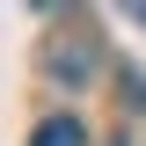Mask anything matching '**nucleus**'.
Returning <instances> with one entry per match:
<instances>
[{
  "instance_id": "nucleus-2",
  "label": "nucleus",
  "mask_w": 146,
  "mask_h": 146,
  "mask_svg": "<svg viewBox=\"0 0 146 146\" xmlns=\"http://www.w3.org/2000/svg\"><path fill=\"white\" fill-rule=\"evenodd\" d=\"M29 146H88V124H80V117H44V124L29 131Z\"/></svg>"
},
{
  "instance_id": "nucleus-3",
  "label": "nucleus",
  "mask_w": 146,
  "mask_h": 146,
  "mask_svg": "<svg viewBox=\"0 0 146 146\" xmlns=\"http://www.w3.org/2000/svg\"><path fill=\"white\" fill-rule=\"evenodd\" d=\"M124 110H146V73L124 66Z\"/></svg>"
},
{
  "instance_id": "nucleus-1",
  "label": "nucleus",
  "mask_w": 146,
  "mask_h": 146,
  "mask_svg": "<svg viewBox=\"0 0 146 146\" xmlns=\"http://www.w3.org/2000/svg\"><path fill=\"white\" fill-rule=\"evenodd\" d=\"M44 66H51V80H58V88H88V80H95V66H102V51H95V36L80 29V36H58L51 51H44Z\"/></svg>"
}]
</instances>
